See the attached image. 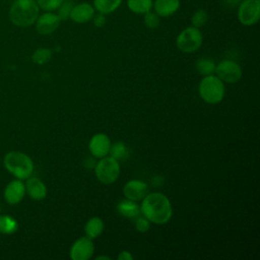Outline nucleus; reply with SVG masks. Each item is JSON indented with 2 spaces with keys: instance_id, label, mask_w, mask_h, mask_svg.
Listing matches in <instances>:
<instances>
[{
  "instance_id": "1",
  "label": "nucleus",
  "mask_w": 260,
  "mask_h": 260,
  "mask_svg": "<svg viewBox=\"0 0 260 260\" xmlns=\"http://www.w3.org/2000/svg\"><path fill=\"white\" fill-rule=\"evenodd\" d=\"M141 201L140 213L150 222L165 224L172 218V204L165 194L159 192L147 193Z\"/></svg>"
},
{
  "instance_id": "2",
  "label": "nucleus",
  "mask_w": 260,
  "mask_h": 260,
  "mask_svg": "<svg viewBox=\"0 0 260 260\" xmlns=\"http://www.w3.org/2000/svg\"><path fill=\"white\" fill-rule=\"evenodd\" d=\"M39 16V5L35 0H16L9 10V18L17 26L34 24Z\"/></svg>"
},
{
  "instance_id": "3",
  "label": "nucleus",
  "mask_w": 260,
  "mask_h": 260,
  "mask_svg": "<svg viewBox=\"0 0 260 260\" xmlns=\"http://www.w3.org/2000/svg\"><path fill=\"white\" fill-rule=\"evenodd\" d=\"M4 166L6 170L16 179L26 180L34 172L32 159L21 151H9L4 156Z\"/></svg>"
},
{
  "instance_id": "4",
  "label": "nucleus",
  "mask_w": 260,
  "mask_h": 260,
  "mask_svg": "<svg viewBox=\"0 0 260 260\" xmlns=\"http://www.w3.org/2000/svg\"><path fill=\"white\" fill-rule=\"evenodd\" d=\"M198 92L205 103L216 105L224 98V84L215 74L206 75L198 85Z\"/></svg>"
},
{
  "instance_id": "5",
  "label": "nucleus",
  "mask_w": 260,
  "mask_h": 260,
  "mask_svg": "<svg viewBox=\"0 0 260 260\" xmlns=\"http://www.w3.org/2000/svg\"><path fill=\"white\" fill-rule=\"evenodd\" d=\"M94 175L99 182L105 185H111L115 183L120 176V164L112 156H105L100 158L95 164Z\"/></svg>"
},
{
  "instance_id": "6",
  "label": "nucleus",
  "mask_w": 260,
  "mask_h": 260,
  "mask_svg": "<svg viewBox=\"0 0 260 260\" xmlns=\"http://www.w3.org/2000/svg\"><path fill=\"white\" fill-rule=\"evenodd\" d=\"M203 43V36L199 28L189 26L183 29L176 39L177 48L187 54L196 52Z\"/></svg>"
},
{
  "instance_id": "7",
  "label": "nucleus",
  "mask_w": 260,
  "mask_h": 260,
  "mask_svg": "<svg viewBox=\"0 0 260 260\" xmlns=\"http://www.w3.org/2000/svg\"><path fill=\"white\" fill-rule=\"evenodd\" d=\"M214 73L223 83L230 84L238 82L243 75L241 66L233 60H222L219 62L215 65Z\"/></svg>"
},
{
  "instance_id": "8",
  "label": "nucleus",
  "mask_w": 260,
  "mask_h": 260,
  "mask_svg": "<svg viewBox=\"0 0 260 260\" xmlns=\"http://www.w3.org/2000/svg\"><path fill=\"white\" fill-rule=\"evenodd\" d=\"M260 17V1L259 0H243L238 9L239 21L246 25H254Z\"/></svg>"
},
{
  "instance_id": "9",
  "label": "nucleus",
  "mask_w": 260,
  "mask_h": 260,
  "mask_svg": "<svg viewBox=\"0 0 260 260\" xmlns=\"http://www.w3.org/2000/svg\"><path fill=\"white\" fill-rule=\"evenodd\" d=\"M94 252V245L92 240L88 237L78 238L69 250V257L72 260H88L92 257Z\"/></svg>"
},
{
  "instance_id": "10",
  "label": "nucleus",
  "mask_w": 260,
  "mask_h": 260,
  "mask_svg": "<svg viewBox=\"0 0 260 260\" xmlns=\"http://www.w3.org/2000/svg\"><path fill=\"white\" fill-rule=\"evenodd\" d=\"M111 140L105 133L94 134L88 143V149L92 157L102 158L109 154L111 147Z\"/></svg>"
},
{
  "instance_id": "11",
  "label": "nucleus",
  "mask_w": 260,
  "mask_h": 260,
  "mask_svg": "<svg viewBox=\"0 0 260 260\" xmlns=\"http://www.w3.org/2000/svg\"><path fill=\"white\" fill-rule=\"evenodd\" d=\"M147 184L140 180H130L123 187V194L126 199L138 202L141 201L147 194Z\"/></svg>"
},
{
  "instance_id": "12",
  "label": "nucleus",
  "mask_w": 260,
  "mask_h": 260,
  "mask_svg": "<svg viewBox=\"0 0 260 260\" xmlns=\"http://www.w3.org/2000/svg\"><path fill=\"white\" fill-rule=\"evenodd\" d=\"M37 23H36V28L37 31L40 35H51L53 34L60 24V19L57 14L52 13L50 11L43 13L40 17L37 18Z\"/></svg>"
},
{
  "instance_id": "13",
  "label": "nucleus",
  "mask_w": 260,
  "mask_h": 260,
  "mask_svg": "<svg viewBox=\"0 0 260 260\" xmlns=\"http://www.w3.org/2000/svg\"><path fill=\"white\" fill-rule=\"evenodd\" d=\"M25 195V185L21 182V180H13L8 183L4 190V198L7 203L11 205H15L19 203Z\"/></svg>"
},
{
  "instance_id": "14",
  "label": "nucleus",
  "mask_w": 260,
  "mask_h": 260,
  "mask_svg": "<svg viewBox=\"0 0 260 260\" xmlns=\"http://www.w3.org/2000/svg\"><path fill=\"white\" fill-rule=\"evenodd\" d=\"M94 15V8L87 2H81L73 5L70 12L69 19L76 23H85L92 19Z\"/></svg>"
},
{
  "instance_id": "15",
  "label": "nucleus",
  "mask_w": 260,
  "mask_h": 260,
  "mask_svg": "<svg viewBox=\"0 0 260 260\" xmlns=\"http://www.w3.org/2000/svg\"><path fill=\"white\" fill-rule=\"evenodd\" d=\"M25 184V192L28 196L34 200H43L47 196V187L46 185L36 177H29L26 179Z\"/></svg>"
},
{
  "instance_id": "16",
  "label": "nucleus",
  "mask_w": 260,
  "mask_h": 260,
  "mask_svg": "<svg viewBox=\"0 0 260 260\" xmlns=\"http://www.w3.org/2000/svg\"><path fill=\"white\" fill-rule=\"evenodd\" d=\"M152 7L158 16L168 17L180 8V0H154Z\"/></svg>"
},
{
  "instance_id": "17",
  "label": "nucleus",
  "mask_w": 260,
  "mask_h": 260,
  "mask_svg": "<svg viewBox=\"0 0 260 260\" xmlns=\"http://www.w3.org/2000/svg\"><path fill=\"white\" fill-rule=\"evenodd\" d=\"M117 211L120 215L129 219H134L136 216L141 214L140 206L137 204V202L126 198L117 204Z\"/></svg>"
},
{
  "instance_id": "18",
  "label": "nucleus",
  "mask_w": 260,
  "mask_h": 260,
  "mask_svg": "<svg viewBox=\"0 0 260 260\" xmlns=\"http://www.w3.org/2000/svg\"><path fill=\"white\" fill-rule=\"evenodd\" d=\"M104 228H105V224L101 217H98V216L90 217L84 225L85 236L91 240L96 239L104 232Z\"/></svg>"
},
{
  "instance_id": "19",
  "label": "nucleus",
  "mask_w": 260,
  "mask_h": 260,
  "mask_svg": "<svg viewBox=\"0 0 260 260\" xmlns=\"http://www.w3.org/2000/svg\"><path fill=\"white\" fill-rule=\"evenodd\" d=\"M122 0H93V8L99 13L110 14L119 8Z\"/></svg>"
},
{
  "instance_id": "20",
  "label": "nucleus",
  "mask_w": 260,
  "mask_h": 260,
  "mask_svg": "<svg viewBox=\"0 0 260 260\" xmlns=\"http://www.w3.org/2000/svg\"><path fill=\"white\" fill-rule=\"evenodd\" d=\"M152 0H127V7L135 14H145L152 8Z\"/></svg>"
},
{
  "instance_id": "21",
  "label": "nucleus",
  "mask_w": 260,
  "mask_h": 260,
  "mask_svg": "<svg viewBox=\"0 0 260 260\" xmlns=\"http://www.w3.org/2000/svg\"><path fill=\"white\" fill-rule=\"evenodd\" d=\"M195 68L200 75L206 76L214 73L215 63L208 57H201L195 62Z\"/></svg>"
},
{
  "instance_id": "22",
  "label": "nucleus",
  "mask_w": 260,
  "mask_h": 260,
  "mask_svg": "<svg viewBox=\"0 0 260 260\" xmlns=\"http://www.w3.org/2000/svg\"><path fill=\"white\" fill-rule=\"evenodd\" d=\"M18 229V222L10 215L0 216V233L4 235H11Z\"/></svg>"
},
{
  "instance_id": "23",
  "label": "nucleus",
  "mask_w": 260,
  "mask_h": 260,
  "mask_svg": "<svg viewBox=\"0 0 260 260\" xmlns=\"http://www.w3.org/2000/svg\"><path fill=\"white\" fill-rule=\"evenodd\" d=\"M109 155L117 159L118 161L125 160L128 156V149L123 142L118 141V142H115L114 144H111Z\"/></svg>"
},
{
  "instance_id": "24",
  "label": "nucleus",
  "mask_w": 260,
  "mask_h": 260,
  "mask_svg": "<svg viewBox=\"0 0 260 260\" xmlns=\"http://www.w3.org/2000/svg\"><path fill=\"white\" fill-rule=\"evenodd\" d=\"M52 54H53L52 50L48 48H39L34 52L31 56V60L35 64L43 65L50 61V59L52 58Z\"/></svg>"
},
{
  "instance_id": "25",
  "label": "nucleus",
  "mask_w": 260,
  "mask_h": 260,
  "mask_svg": "<svg viewBox=\"0 0 260 260\" xmlns=\"http://www.w3.org/2000/svg\"><path fill=\"white\" fill-rule=\"evenodd\" d=\"M208 20V14L206 13L205 10L203 9H198L196 10L192 16H191V23H192V26L194 27H197V28H200L202 27L203 25H205V23L207 22Z\"/></svg>"
},
{
  "instance_id": "26",
  "label": "nucleus",
  "mask_w": 260,
  "mask_h": 260,
  "mask_svg": "<svg viewBox=\"0 0 260 260\" xmlns=\"http://www.w3.org/2000/svg\"><path fill=\"white\" fill-rule=\"evenodd\" d=\"M72 7H73V3L71 0H64L60 4V6L57 8V10H58L57 15L61 21L69 19Z\"/></svg>"
},
{
  "instance_id": "27",
  "label": "nucleus",
  "mask_w": 260,
  "mask_h": 260,
  "mask_svg": "<svg viewBox=\"0 0 260 260\" xmlns=\"http://www.w3.org/2000/svg\"><path fill=\"white\" fill-rule=\"evenodd\" d=\"M144 15V24L150 28V29H154L156 27H158L159 23H160V20H159V16L153 12V11H148L146 12Z\"/></svg>"
},
{
  "instance_id": "28",
  "label": "nucleus",
  "mask_w": 260,
  "mask_h": 260,
  "mask_svg": "<svg viewBox=\"0 0 260 260\" xmlns=\"http://www.w3.org/2000/svg\"><path fill=\"white\" fill-rule=\"evenodd\" d=\"M133 220H134V226H135L136 231H138L140 233H146L149 231L150 221L146 217H144L142 214H139Z\"/></svg>"
},
{
  "instance_id": "29",
  "label": "nucleus",
  "mask_w": 260,
  "mask_h": 260,
  "mask_svg": "<svg viewBox=\"0 0 260 260\" xmlns=\"http://www.w3.org/2000/svg\"><path fill=\"white\" fill-rule=\"evenodd\" d=\"M64 0H37L39 7L45 11H54L60 6Z\"/></svg>"
},
{
  "instance_id": "30",
  "label": "nucleus",
  "mask_w": 260,
  "mask_h": 260,
  "mask_svg": "<svg viewBox=\"0 0 260 260\" xmlns=\"http://www.w3.org/2000/svg\"><path fill=\"white\" fill-rule=\"evenodd\" d=\"M92 21H93V25L95 27H103L106 22H107V19H106V16L105 14H102V13H99L96 15H93L92 17Z\"/></svg>"
},
{
  "instance_id": "31",
  "label": "nucleus",
  "mask_w": 260,
  "mask_h": 260,
  "mask_svg": "<svg viewBox=\"0 0 260 260\" xmlns=\"http://www.w3.org/2000/svg\"><path fill=\"white\" fill-rule=\"evenodd\" d=\"M117 259H118V260H133V256H132V254H131L129 251L123 250V251H121V252L118 254Z\"/></svg>"
},
{
  "instance_id": "32",
  "label": "nucleus",
  "mask_w": 260,
  "mask_h": 260,
  "mask_svg": "<svg viewBox=\"0 0 260 260\" xmlns=\"http://www.w3.org/2000/svg\"><path fill=\"white\" fill-rule=\"evenodd\" d=\"M95 260H111V257L106 256V255H100L95 257Z\"/></svg>"
}]
</instances>
